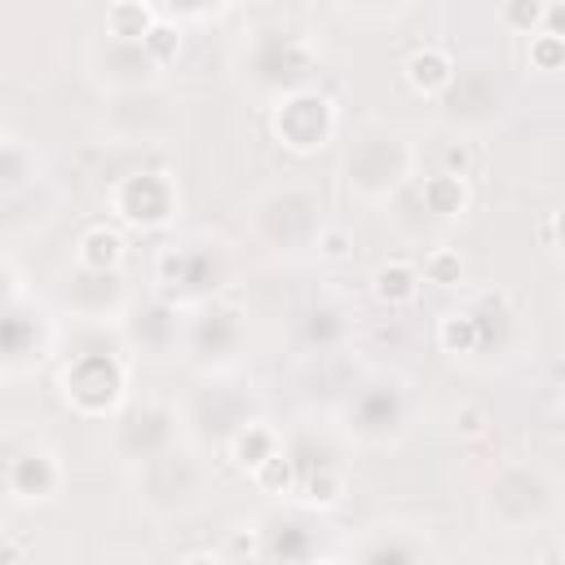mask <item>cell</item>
Segmentation results:
<instances>
[{
	"label": "cell",
	"instance_id": "6da1fadb",
	"mask_svg": "<svg viewBox=\"0 0 565 565\" xmlns=\"http://www.w3.org/2000/svg\"><path fill=\"white\" fill-rule=\"evenodd\" d=\"M53 384L71 415L110 424L128 406L132 384V344L124 322H62Z\"/></svg>",
	"mask_w": 565,
	"mask_h": 565
},
{
	"label": "cell",
	"instance_id": "7a4b0ae2",
	"mask_svg": "<svg viewBox=\"0 0 565 565\" xmlns=\"http://www.w3.org/2000/svg\"><path fill=\"white\" fill-rule=\"evenodd\" d=\"M318 66H322V49L309 31L291 26V22H265L252 26L238 49H234V79L243 93H252L265 106H278L291 93L318 88Z\"/></svg>",
	"mask_w": 565,
	"mask_h": 565
},
{
	"label": "cell",
	"instance_id": "3957f363",
	"mask_svg": "<svg viewBox=\"0 0 565 565\" xmlns=\"http://www.w3.org/2000/svg\"><path fill=\"white\" fill-rule=\"evenodd\" d=\"M565 512V477L543 459H503L481 481V521L499 534L547 530Z\"/></svg>",
	"mask_w": 565,
	"mask_h": 565
},
{
	"label": "cell",
	"instance_id": "277c9868",
	"mask_svg": "<svg viewBox=\"0 0 565 565\" xmlns=\"http://www.w3.org/2000/svg\"><path fill=\"white\" fill-rule=\"evenodd\" d=\"M419 172V150L411 141V132L393 119H362L353 128V137L344 141L340 154V177L344 190L358 203H388L397 199Z\"/></svg>",
	"mask_w": 565,
	"mask_h": 565
},
{
	"label": "cell",
	"instance_id": "5b68a950",
	"mask_svg": "<svg viewBox=\"0 0 565 565\" xmlns=\"http://www.w3.org/2000/svg\"><path fill=\"white\" fill-rule=\"evenodd\" d=\"M150 278H154V296L190 313L225 296V287L234 282V247L207 230L168 238L150 260Z\"/></svg>",
	"mask_w": 565,
	"mask_h": 565
},
{
	"label": "cell",
	"instance_id": "8992f818",
	"mask_svg": "<svg viewBox=\"0 0 565 565\" xmlns=\"http://www.w3.org/2000/svg\"><path fill=\"white\" fill-rule=\"evenodd\" d=\"M322 194L305 181H278L269 190H260L252 203H247V234L260 252L269 256H313V243L327 225L322 216Z\"/></svg>",
	"mask_w": 565,
	"mask_h": 565
},
{
	"label": "cell",
	"instance_id": "52a82bcc",
	"mask_svg": "<svg viewBox=\"0 0 565 565\" xmlns=\"http://www.w3.org/2000/svg\"><path fill=\"white\" fill-rule=\"evenodd\" d=\"M415 415H419L415 384L406 375L380 371V375L362 380L349 393V402L340 406V437L353 446H366V450H388V446L406 441V433L415 428Z\"/></svg>",
	"mask_w": 565,
	"mask_h": 565
},
{
	"label": "cell",
	"instance_id": "ba28073f",
	"mask_svg": "<svg viewBox=\"0 0 565 565\" xmlns=\"http://www.w3.org/2000/svg\"><path fill=\"white\" fill-rule=\"evenodd\" d=\"M132 490H137V503L150 516L172 521V516H185V512L203 508V499L212 490V468H207L199 446L181 441L168 455L132 468Z\"/></svg>",
	"mask_w": 565,
	"mask_h": 565
},
{
	"label": "cell",
	"instance_id": "9c48e42d",
	"mask_svg": "<svg viewBox=\"0 0 565 565\" xmlns=\"http://www.w3.org/2000/svg\"><path fill=\"white\" fill-rule=\"evenodd\" d=\"M57 335L62 322L35 300V291H26L18 260H4V380H18L26 371H35L49 353H57Z\"/></svg>",
	"mask_w": 565,
	"mask_h": 565
},
{
	"label": "cell",
	"instance_id": "30bf717a",
	"mask_svg": "<svg viewBox=\"0 0 565 565\" xmlns=\"http://www.w3.org/2000/svg\"><path fill=\"white\" fill-rule=\"evenodd\" d=\"M252 335H247V313L234 300H207L199 309L185 313V331H181V358L199 371V375H230L243 353H247Z\"/></svg>",
	"mask_w": 565,
	"mask_h": 565
},
{
	"label": "cell",
	"instance_id": "8fae6325",
	"mask_svg": "<svg viewBox=\"0 0 565 565\" xmlns=\"http://www.w3.org/2000/svg\"><path fill=\"white\" fill-rule=\"evenodd\" d=\"M181 411V433L190 446H230L238 428L256 419V402L247 388H238L230 375H203L190 397L177 402Z\"/></svg>",
	"mask_w": 565,
	"mask_h": 565
},
{
	"label": "cell",
	"instance_id": "7c38bea8",
	"mask_svg": "<svg viewBox=\"0 0 565 565\" xmlns=\"http://www.w3.org/2000/svg\"><path fill=\"white\" fill-rule=\"evenodd\" d=\"M181 411L163 397H137L106 424V446L119 463H128V472L168 455L172 446H181Z\"/></svg>",
	"mask_w": 565,
	"mask_h": 565
},
{
	"label": "cell",
	"instance_id": "4fadbf2b",
	"mask_svg": "<svg viewBox=\"0 0 565 565\" xmlns=\"http://www.w3.org/2000/svg\"><path fill=\"white\" fill-rule=\"evenodd\" d=\"M106 212L132 230H168L181 212V185L168 168H132L110 181Z\"/></svg>",
	"mask_w": 565,
	"mask_h": 565
},
{
	"label": "cell",
	"instance_id": "5bb4252c",
	"mask_svg": "<svg viewBox=\"0 0 565 565\" xmlns=\"http://www.w3.org/2000/svg\"><path fill=\"white\" fill-rule=\"evenodd\" d=\"M66 486V463L57 446L44 437H9L4 441V499L13 508L53 503Z\"/></svg>",
	"mask_w": 565,
	"mask_h": 565
},
{
	"label": "cell",
	"instance_id": "9a60e30c",
	"mask_svg": "<svg viewBox=\"0 0 565 565\" xmlns=\"http://www.w3.org/2000/svg\"><path fill=\"white\" fill-rule=\"evenodd\" d=\"M335 128H340V110L322 88H305V93H291L278 106H269V132L287 154L309 159V154L327 150L335 141Z\"/></svg>",
	"mask_w": 565,
	"mask_h": 565
},
{
	"label": "cell",
	"instance_id": "2e32d148",
	"mask_svg": "<svg viewBox=\"0 0 565 565\" xmlns=\"http://www.w3.org/2000/svg\"><path fill=\"white\" fill-rule=\"evenodd\" d=\"M84 66H88V79L119 97V93H141V88H159L163 84V66L150 57L146 44L137 40H119V35H106L97 26V35L88 40L84 49Z\"/></svg>",
	"mask_w": 565,
	"mask_h": 565
},
{
	"label": "cell",
	"instance_id": "e0dca14e",
	"mask_svg": "<svg viewBox=\"0 0 565 565\" xmlns=\"http://www.w3.org/2000/svg\"><path fill=\"white\" fill-rule=\"evenodd\" d=\"M177 119V102L172 93L159 84V88H141V93H119L106 102L102 110V132L115 141V146H150L159 137H168Z\"/></svg>",
	"mask_w": 565,
	"mask_h": 565
},
{
	"label": "cell",
	"instance_id": "ac0fdd59",
	"mask_svg": "<svg viewBox=\"0 0 565 565\" xmlns=\"http://www.w3.org/2000/svg\"><path fill=\"white\" fill-rule=\"evenodd\" d=\"M57 305L71 322H124L132 313V291L119 274H97V269H66L57 282Z\"/></svg>",
	"mask_w": 565,
	"mask_h": 565
},
{
	"label": "cell",
	"instance_id": "d6986e66",
	"mask_svg": "<svg viewBox=\"0 0 565 565\" xmlns=\"http://www.w3.org/2000/svg\"><path fill=\"white\" fill-rule=\"evenodd\" d=\"M349 565H441V552L419 521H375L353 539Z\"/></svg>",
	"mask_w": 565,
	"mask_h": 565
},
{
	"label": "cell",
	"instance_id": "ffe728a7",
	"mask_svg": "<svg viewBox=\"0 0 565 565\" xmlns=\"http://www.w3.org/2000/svg\"><path fill=\"white\" fill-rule=\"evenodd\" d=\"M446 106V119L463 132L472 128H490L499 115H503V88H499V75L490 66H459L455 84L446 88L441 97Z\"/></svg>",
	"mask_w": 565,
	"mask_h": 565
},
{
	"label": "cell",
	"instance_id": "44dd1931",
	"mask_svg": "<svg viewBox=\"0 0 565 565\" xmlns=\"http://www.w3.org/2000/svg\"><path fill=\"white\" fill-rule=\"evenodd\" d=\"M181 331H185V313L177 305H168L163 296L132 305V313L124 318V335L132 344V353H181Z\"/></svg>",
	"mask_w": 565,
	"mask_h": 565
},
{
	"label": "cell",
	"instance_id": "7402d4cb",
	"mask_svg": "<svg viewBox=\"0 0 565 565\" xmlns=\"http://www.w3.org/2000/svg\"><path fill=\"white\" fill-rule=\"evenodd\" d=\"M463 309L477 318L481 353H490V349H499V353H503V349H512V344L521 340V313H516V305H512V296H508V291H499V287L472 291Z\"/></svg>",
	"mask_w": 565,
	"mask_h": 565
},
{
	"label": "cell",
	"instance_id": "603a6c76",
	"mask_svg": "<svg viewBox=\"0 0 565 565\" xmlns=\"http://www.w3.org/2000/svg\"><path fill=\"white\" fill-rule=\"evenodd\" d=\"M40 185H44V159H40V150L22 132L4 128L0 132V194L4 199H18V194H31Z\"/></svg>",
	"mask_w": 565,
	"mask_h": 565
},
{
	"label": "cell",
	"instance_id": "cb8c5ba5",
	"mask_svg": "<svg viewBox=\"0 0 565 565\" xmlns=\"http://www.w3.org/2000/svg\"><path fill=\"white\" fill-rule=\"evenodd\" d=\"M402 75H406L411 93H419V97H428V102H441L446 88H450L455 75H459V62H455L441 44H419V49H411V57L402 62Z\"/></svg>",
	"mask_w": 565,
	"mask_h": 565
},
{
	"label": "cell",
	"instance_id": "d4e9b609",
	"mask_svg": "<svg viewBox=\"0 0 565 565\" xmlns=\"http://www.w3.org/2000/svg\"><path fill=\"white\" fill-rule=\"evenodd\" d=\"M353 335V309L335 305V300H318L305 309L300 318V344L313 353H335L344 340Z\"/></svg>",
	"mask_w": 565,
	"mask_h": 565
},
{
	"label": "cell",
	"instance_id": "484cf974",
	"mask_svg": "<svg viewBox=\"0 0 565 565\" xmlns=\"http://www.w3.org/2000/svg\"><path fill=\"white\" fill-rule=\"evenodd\" d=\"M124 256H128V238H124L115 225L97 221V225H88V230L75 238L71 265H75V269H97V274H119V269H124Z\"/></svg>",
	"mask_w": 565,
	"mask_h": 565
},
{
	"label": "cell",
	"instance_id": "4316f807",
	"mask_svg": "<svg viewBox=\"0 0 565 565\" xmlns=\"http://www.w3.org/2000/svg\"><path fill=\"white\" fill-rule=\"evenodd\" d=\"M419 287H424V274L415 260L406 256H388L371 269V296L384 305V309H406L419 300Z\"/></svg>",
	"mask_w": 565,
	"mask_h": 565
},
{
	"label": "cell",
	"instance_id": "83f0119b",
	"mask_svg": "<svg viewBox=\"0 0 565 565\" xmlns=\"http://www.w3.org/2000/svg\"><path fill=\"white\" fill-rule=\"evenodd\" d=\"M282 446H287L282 428H278V424H269L265 415H256L247 428H238V433H234V441L225 446V455L234 459V468H243V472L252 477V472H256L265 459H274Z\"/></svg>",
	"mask_w": 565,
	"mask_h": 565
},
{
	"label": "cell",
	"instance_id": "f1b7e54d",
	"mask_svg": "<svg viewBox=\"0 0 565 565\" xmlns=\"http://www.w3.org/2000/svg\"><path fill=\"white\" fill-rule=\"evenodd\" d=\"M318 539L305 521H269L265 525V565H313Z\"/></svg>",
	"mask_w": 565,
	"mask_h": 565
},
{
	"label": "cell",
	"instance_id": "f546056e",
	"mask_svg": "<svg viewBox=\"0 0 565 565\" xmlns=\"http://www.w3.org/2000/svg\"><path fill=\"white\" fill-rule=\"evenodd\" d=\"M419 203H424V212H433V216H441V221H455V216L468 212L472 185H468V177L428 172V177H419Z\"/></svg>",
	"mask_w": 565,
	"mask_h": 565
},
{
	"label": "cell",
	"instance_id": "4dcf8cb0",
	"mask_svg": "<svg viewBox=\"0 0 565 565\" xmlns=\"http://www.w3.org/2000/svg\"><path fill=\"white\" fill-rule=\"evenodd\" d=\"M159 18H163V9H154V4H146V0H115V4H106V13H102V31L141 44V40L159 26Z\"/></svg>",
	"mask_w": 565,
	"mask_h": 565
},
{
	"label": "cell",
	"instance_id": "1f68e13d",
	"mask_svg": "<svg viewBox=\"0 0 565 565\" xmlns=\"http://www.w3.org/2000/svg\"><path fill=\"white\" fill-rule=\"evenodd\" d=\"M344 490H349V481H344V463H331V468H318V472L300 477L291 503L305 508V512H327V508H335V503L344 499Z\"/></svg>",
	"mask_w": 565,
	"mask_h": 565
},
{
	"label": "cell",
	"instance_id": "d6a6232c",
	"mask_svg": "<svg viewBox=\"0 0 565 565\" xmlns=\"http://www.w3.org/2000/svg\"><path fill=\"white\" fill-rule=\"evenodd\" d=\"M437 344L455 358H468V353H481V331H477V318L459 305V309H446L437 318Z\"/></svg>",
	"mask_w": 565,
	"mask_h": 565
},
{
	"label": "cell",
	"instance_id": "836d02e7",
	"mask_svg": "<svg viewBox=\"0 0 565 565\" xmlns=\"http://www.w3.org/2000/svg\"><path fill=\"white\" fill-rule=\"evenodd\" d=\"M252 481H256L260 494H269V499H287V503H291V494H296V486H300V468H296L291 450L282 446L274 459H265V463L252 472Z\"/></svg>",
	"mask_w": 565,
	"mask_h": 565
},
{
	"label": "cell",
	"instance_id": "e575fe53",
	"mask_svg": "<svg viewBox=\"0 0 565 565\" xmlns=\"http://www.w3.org/2000/svg\"><path fill=\"white\" fill-rule=\"evenodd\" d=\"M419 274H424V282H433V287H459V282H463V256H459L455 247H433V252H424Z\"/></svg>",
	"mask_w": 565,
	"mask_h": 565
},
{
	"label": "cell",
	"instance_id": "d590c367",
	"mask_svg": "<svg viewBox=\"0 0 565 565\" xmlns=\"http://www.w3.org/2000/svg\"><path fill=\"white\" fill-rule=\"evenodd\" d=\"M225 556H230L234 565H243V561H265V525H260V521L234 525L230 539H225Z\"/></svg>",
	"mask_w": 565,
	"mask_h": 565
},
{
	"label": "cell",
	"instance_id": "8d00e7d4",
	"mask_svg": "<svg viewBox=\"0 0 565 565\" xmlns=\"http://www.w3.org/2000/svg\"><path fill=\"white\" fill-rule=\"evenodd\" d=\"M313 256H318V260H327V265L349 260V256H353V230H349V225H340V221H327V225H322V234H318V243H313Z\"/></svg>",
	"mask_w": 565,
	"mask_h": 565
},
{
	"label": "cell",
	"instance_id": "74e56055",
	"mask_svg": "<svg viewBox=\"0 0 565 565\" xmlns=\"http://www.w3.org/2000/svg\"><path fill=\"white\" fill-rule=\"evenodd\" d=\"M543 9L547 4H539V0H508L499 9V22L512 26L516 35H539L543 31Z\"/></svg>",
	"mask_w": 565,
	"mask_h": 565
},
{
	"label": "cell",
	"instance_id": "f35d334b",
	"mask_svg": "<svg viewBox=\"0 0 565 565\" xmlns=\"http://www.w3.org/2000/svg\"><path fill=\"white\" fill-rule=\"evenodd\" d=\"M141 44H146V49H150V57H154V62L168 71V66L181 57V22H168V18H159V26H154V31H150Z\"/></svg>",
	"mask_w": 565,
	"mask_h": 565
},
{
	"label": "cell",
	"instance_id": "ab89813d",
	"mask_svg": "<svg viewBox=\"0 0 565 565\" xmlns=\"http://www.w3.org/2000/svg\"><path fill=\"white\" fill-rule=\"evenodd\" d=\"M525 62L534 66V71H561L565 66V40H556V35H530V44H525Z\"/></svg>",
	"mask_w": 565,
	"mask_h": 565
},
{
	"label": "cell",
	"instance_id": "60d3db41",
	"mask_svg": "<svg viewBox=\"0 0 565 565\" xmlns=\"http://www.w3.org/2000/svg\"><path fill=\"white\" fill-rule=\"evenodd\" d=\"M450 419H455V433H459V437H468V441H477V437H486V433H490V411H486L481 402H459Z\"/></svg>",
	"mask_w": 565,
	"mask_h": 565
},
{
	"label": "cell",
	"instance_id": "b9f144b4",
	"mask_svg": "<svg viewBox=\"0 0 565 565\" xmlns=\"http://www.w3.org/2000/svg\"><path fill=\"white\" fill-rule=\"evenodd\" d=\"M437 172H450V177H468V172H472V146H468L463 137L446 141V146L437 150Z\"/></svg>",
	"mask_w": 565,
	"mask_h": 565
},
{
	"label": "cell",
	"instance_id": "7bdbcfd3",
	"mask_svg": "<svg viewBox=\"0 0 565 565\" xmlns=\"http://www.w3.org/2000/svg\"><path fill=\"white\" fill-rule=\"evenodd\" d=\"M543 35L565 40V0H552V4L543 9Z\"/></svg>",
	"mask_w": 565,
	"mask_h": 565
},
{
	"label": "cell",
	"instance_id": "ee69618b",
	"mask_svg": "<svg viewBox=\"0 0 565 565\" xmlns=\"http://www.w3.org/2000/svg\"><path fill=\"white\" fill-rule=\"evenodd\" d=\"M543 238H552V243H556V247L565 252V203H561V207L552 212V221L543 225Z\"/></svg>",
	"mask_w": 565,
	"mask_h": 565
},
{
	"label": "cell",
	"instance_id": "f6af8a7d",
	"mask_svg": "<svg viewBox=\"0 0 565 565\" xmlns=\"http://www.w3.org/2000/svg\"><path fill=\"white\" fill-rule=\"evenodd\" d=\"M22 552H26L22 534L18 530H4V565H22Z\"/></svg>",
	"mask_w": 565,
	"mask_h": 565
},
{
	"label": "cell",
	"instance_id": "bcb514c9",
	"mask_svg": "<svg viewBox=\"0 0 565 565\" xmlns=\"http://www.w3.org/2000/svg\"><path fill=\"white\" fill-rule=\"evenodd\" d=\"M177 565H234L225 552H190V556H181Z\"/></svg>",
	"mask_w": 565,
	"mask_h": 565
},
{
	"label": "cell",
	"instance_id": "7dc6e473",
	"mask_svg": "<svg viewBox=\"0 0 565 565\" xmlns=\"http://www.w3.org/2000/svg\"><path fill=\"white\" fill-rule=\"evenodd\" d=\"M313 565H349V561H340V556H318Z\"/></svg>",
	"mask_w": 565,
	"mask_h": 565
},
{
	"label": "cell",
	"instance_id": "c3c4849f",
	"mask_svg": "<svg viewBox=\"0 0 565 565\" xmlns=\"http://www.w3.org/2000/svg\"><path fill=\"white\" fill-rule=\"evenodd\" d=\"M503 565H539V561H503Z\"/></svg>",
	"mask_w": 565,
	"mask_h": 565
},
{
	"label": "cell",
	"instance_id": "681fc988",
	"mask_svg": "<svg viewBox=\"0 0 565 565\" xmlns=\"http://www.w3.org/2000/svg\"><path fill=\"white\" fill-rule=\"evenodd\" d=\"M561 419H565V397H561Z\"/></svg>",
	"mask_w": 565,
	"mask_h": 565
},
{
	"label": "cell",
	"instance_id": "f907efd6",
	"mask_svg": "<svg viewBox=\"0 0 565 565\" xmlns=\"http://www.w3.org/2000/svg\"><path fill=\"white\" fill-rule=\"evenodd\" d=\"M561 561H565V547H561Z\"/></svg>",
	"mask_w": 565,
	"mask_h": 565
}]
</instances>
